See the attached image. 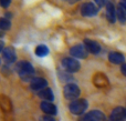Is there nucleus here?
I'll return each mask as SVG.
<instances>
[{
  "instance_id": "9b49d317",
  "label": "nucleus",
  "mask_w": 126,
  "mask_h": 121,
  "mask_svg": "<svg viewBox=\"0 0 126 121\" xmlns=\"http://www.w3.org/2000/svg\"><path fill=\"white\" fill-rule=\"evenodd\" d=\"M109 121H126V109L123 107H116L112 110Z\"/></svg>"
},
{
  "instance_id": "5701e85b",
  "label": "nucleus",
  "mask_w": 126,
  "mask_h": 121,
  "mask_svg": "<svg viewBox=\"0 0 126 121\" xmlns=\"http://www.w3.org/2000/svg\"><path fill=\"white\" fill-rule=\"evenodd\" d=\"M6 48V43H4L3 40H0V53L3 51V49Z\"/></svg>"
},
{
  "instance_id": "0eeeda50",
  "label": "nucleus",
  "mask_w": 126,
  "mask_h": 121,
  "mask_svg": "<svg viewBox=\"0 0 126 121\" xmlns=\"http://www.w3.org/2000/svg\"><path fill=\"white\" fill-rule=\"evenodd\" d=\"M78 121H106V117L100 110H91L79 118Z\"/></svg>"
},
{
  "instance_id": "4be33fe9",
  "label": "nucleus",
  "mask_w": 126,
  "mask_h": 121,
  "mask_svg": "<svg viewBox=\"0 0 126 121\" xmlns=\"http://www.w3.org/2000/svg\"><path fill=\"white\" fill-rule=\"evenodd\" d=\"M94 2H95V4L98 7V8H102V7L106 6V0H94Z\"/></svg>"
},
{
  "instance_id": "4468645a",
  "label": "nucleus",
  "mask_w": 126,
  "mask_h": 121,
  "mask_svg": "<svg viewBox=\"0 0 126 121\" xmlns=\"http://www.w3.org/2000/svg\"><path fill=\"white\" fill-rule=\"evenodd\" d=\"M109 61L113 64H124L125 57L121 52L117 51H112L109 53Z\"/></svg>"
},
{
  "instance_id": "6ab92c4d",
  "label": "nucleus",
  "mask_w": 126,
  "mask_h": 121,
  "mask_svg": "<svg viewBox=\"0 0 126 121\" xmlns=\"http://www.w3.org/2000/svg\"><path fill=\"white\" fill-rule=\"evenodd\" d=\"M11 21L9 19H7V18L2 17L0 18V30L3 31V32H6V31H9L11 29Z\"/></svg>"
},
{
  "instance_id": "f03ea898",
  "label": "nucleus",
  "mask_w": 126,
  "mask_h": 121,
  "mask_svg": "<svg viewBox=\"0 0 126 121\" xmlns=\"http://www.w3.org/2000/svg\"><path fill=\"white\" fill-rule=\"evenodd\" d=\"M87 108H89V101L83 98H79L74 101H71L69 104L70 112L74 116H81V117L85 115Z\"/></svg>"
},
{
  "instance_id": "a878e982",
  "label": "nucleus",
  "mask_w": 126,
  "mask_h": 121,
  "mask_svg": "<svg viewBox=\"0 0 126 121\" xmlns=\"http://www.w3.org/2000/svg\"><path fill=\"white\" fill-rule=\"evenodd\" d=\"M120 6L122 7L123 9L126 11V0H121V2H120Z\"/></svg>"
},
{
  "instance_id": "20e7f679",
  "label": "nucleus",
  "mask_w": 126,
  "mask_h": 121,
  "mask_svg": "<svg viewBox=\"0 0 126 121\" xmlns=\"http://www.w3.org/2000/svg\"><path fill=\"white\" fill-rule=\"evenodd\" d=\"M61 66L66 72L69 73H75L81 69V63L78 59L73 57H65L62 59Z\"/></svg>"
},
{
  "instance_id": "9d476101",
  "label": "nucleus",
  "mask_w": 126,
  "mask_h": 121,
  "mask_svg": "<svg viewBox=\"0 0 126 121\" xmlns=\"http://www.w3.org/2000/svg\"><path fill=\"white\" fill-rule=\"evenodd\" d=\"M83 44H84V47L86 48L87 52L92 53V55H98V53L101 52V50H102L101 44L98 43L97 41H95V40L87 39L86 38V39L83 40Z\"/></svg>"
},
{
  "instance_id": "b1692460",
  "label": "nucleus",
  "mask_w": 126,
  "mask_h": 121,
  "mask_svg": "<svg viewBox=\"0 0 126 121\" xmlns=\"http://www.w3.org/2000/svg\"><path fill=\"white\" fill-rule=\"evenodd\" d=\"M121 72H122L123 75L126 77V63L122 64V67H121Z\"/></svg>"
},
{
  "instance_id": "2eb2a0df",
  "label": "nucleus",
  "mask_w": 126,
  "mask_h": 121,
  "mask_svg": "<svg viewBox=\"0 0 126 121\" xmlns=\"http://www.w3.org/2000/svg\"><path fill=\"white\" fill-rule=\"evenodd\" d=\"M37 95L41 100H43V101H49V102H53V100H54V98H55L54 93H53V90L51 88L43 89L42 91L38 92Z\"/></svg>"
},
{
  "instance_id": "aec40b11",
  "label": "nucleus",
  "mask_w": 126,
  "mask_h": 121,
  "mask_svg": "<svg viewBox=\"0 0 126 121\" xmlns=\"http://www.w3.org/2000/svg\"><path fill=\"white\" fill-rule=\"evenodd\" d=\"M11 3H12V0H0V7L3 9L9 8Z\"/></svg>"
},
{
  "instance_id": "c85d7f7f",
  "label": "nucleus",
  "mask_w": 126,
  "mask_h": 121,
  "mask_svg": "<svg viewBox=\"0 0 126 121\" xmlns=\"http://www.w3.org/2000/svg\"><path fill=\"white\" fill-rule=\"evenodd\" d=\"M66 1H74V0H66Z\"/></svg>"
},
{
  "instance_id": "7ed1b4c3",
  "label": "nucleus",
  "mask_w": 126,
  "mask_h": 121,
  "mask_svg": "<svg viewBox=\"0 0 126 121\" xmlns=\"http://www.w3.org/2000/svg\"><path fill=\"white\" fill-rule=\"evenodd\" d=\"M63 96L66 100L69 101H74V100L79 99L81 96V89L76 83L70 82L66 83L63 88Z\"/></svg>"
},
{
  "instance_id": "f8f14e48",
  "label": "nucleus",
  "mask_w": 126,
  "mask_h": 121,
  "mask_svg": "<svg viewBox=\"0 0 126 121\" xmlns=\"http://www.w3.org/2000/svg\"><path fill=\"white\" fill-rule=\"evenodd\" d=\"M40 109L42 112H44L48 116H57L58 113V108L53 102H49V101H41L40 103Z\"/></svg>"
},
{
  "instance_id": "393cba45",
  "label": "nucleus",
  "mask_w": 126,
  "mask_h": 121,
  "mask_svg": "<svg viewBox=\"0 0 126 121\" xmlns=\"http://www.w3.org/2000/svg\"><path fill=\"white\" fill-rule=\"evenodd\" d=\"M12 13L11 12H9V11H7L6 13H4V18H7V19H9V20H11V18H12Z\"/></svg>"
},
{
  "instance_id": "ddd939ff",
  "label": "nucleus",
  "mask_w": 126,
  "mask_h": 121,
  "mask_svg": "<svg viewBox=\"0 0 126 121\" xmlns=\"http://www.w3.org/2000/svg\"><path fill=\"white\" fill-rule=\"evenodd\" d=\"M105 9H106V18L111 23H115L117 18H116V8L114 6V3L112 1H107L106 6H105Z\"/></svg>"
},
{
  "instance_id": "dca6fc26",
  "label": "nucleus",
  "mask_w": 126,
  "mask_h": 121,
  "mask_svg": "<svg viewBox=\"0 0 126 121\" xmlns=\"http://www.w3.org/2000/svg\"><path fill=\"white\" fill-rule=\"evenodd\" d=\"M34 53H35L37 57L44 58L50 53V50H49L48 46H46V44H39V46H37V48H35Z\"/></svg>"
},
{
  "instance_id": "f3484780",
  "label": "nucleus",
  "mask_w": 126,
  "mask_h": 121,
  "mask_svg": "<svg viewBox=\"0 0 126 121\" xmlns=\"http://www.w3.org/2000/svg\"><path fill=\"white\" fill-rule=\"evenodd\" d=\"M0 108L3 111H10L12 109V104L9 98L4 97V96H0Z\"/></svg>"
},
{
  "instance_id": "1a4fd4ad",
  "label": "nucleus",
  "mask_w": 126,
  "mask_h": 121,
  "mask_svg": "<svg viewBox=\"0 0 126 121\" xmlns=\"http://www.w3.org/2000/svg\"><path fill=\"white\" fill-rule=\"evenodd\" d=\"M70 55H71V57L79 60V59H86L89 52H87L86 48L84 47V44L78 43V44H74L73 47H71V49H70Z\"/></svg>"
},
{
  "instance_id": "39448f33",
  "label": "nucleus",
  "mask_w": 126,
  "mask_h": 121,
  "mask_svg": "<svg viewBox=\"0 0 126 121\" xmlns=\"http://www.w3.org/2000/svg\"><path fill=\"white\" fill-rule=\"evenodd\" d=\"M1 58L6 64L11 66V64L16 63V61H17V52H16V49L13 48L12 46H7L6 48L3 49V51L1 52Z\"/></svg>"
},
{
  "instance_id": "f257e3e1",
  "label": "nucleus",
  "mask_w": 126,
  "mask_h": 121,
  "mask_svg": "<svg viewBox=\"0 0 126 121\" xmlns=\"http://www.w3.org/2000/svg\"><path fill=\"white\" fill-rule=\"evenodd\" d=\"M15 71L18 73V76L20 77V79L22 81H26L30 83L31 80L34 77V68H33L32 63L27 60H20L15 64Z\"/></svg>"
},
{
  "instance_id": "412c9836",
  "label": "nucleus",
  "mask_w": 126,
  "mask_h": 121,
  "mask_svg": "<svg viewBox=\"0 0 126 121\" xmlns=\"http://www.w3.org/2000/svg\"><path fill=\"white\" fill-rule=\"evenodd\" d=\"M40 121H57L55 118L53 116H48V115H44L42 117H40Z\"/></svg>"
},
{
  "instance_id": "cd10ccee",
  "label": "nucleus",
  "mask_w": 126,
  "mask_h": 121,
  "mask_svg": "<svg viewBox=\"0 0 126 121\" xmlns=\"http://www.w3.org/2000/svg\"><path fill=\"white\" fill-rule=\"evenodd\" d=\"M1 62H2V58H1V56H0V66H1Z\"/></svg>"
},
{
  "instance_id": "6e6552de",
  "label": "nucleus",
  "mask_w": 126,
  "mask_h": 121,
  "mask_svg": "<svg viewBox=\"0 0 126 121\" xmlns=\"http://www.w3.org/2000/svg\"><path fill=\"white\" fill-rule=\"evenodd\" d=\"M29 88H30V90L32 91V92L38 93V92H40V91H42L43 89L48 88V80L42 77H35L31 80Z\"/></svg>"
},
{
  "instance_id": "bb28decb",
  "label": "nucleus",
  "mask_w": 126,
  "mask_h": 121,
  "mask_svg": "<svg viewBox=\"0 0 126 121\" xmlns=\"http://www.w3.org/2000/svg\"><path fill=\"white\" fill-rule=\"evenodd\" d=\"M3 37H4V32L0 30V40H1V38H3Z\"/></svg>"
},
{
  "instance_id": "a211bd4d",
  "label": "nucleus",
  "mask_w": 126,
  "mask_h": 121,
  "mask_svg": "<svg viewBox=\"0 0 126 121\" xmlns=\"http://www.w3.org/2000/svg\"><path fill=\"white\" fill-rule=\"evenodd\" d=\"M116 18L122 24L126 23V11L121 6H118L116 8Z\"/></svg>"
},
{
  "instance_id": "423d86ee",
  "label": "nucleus",
  "mask_w": 126,
  "mask_h": 121,
  "mask_svg": "<svg viewBox=\"0 0 126 121\" xmlns=\"http://www.w3.org/2000/svg\"><path fill=\"white\" fill-rule=\"evenodd\" d=\"M98 7L94 2H84L80 8V12L83 17H95L98 13Z\"/></svg>"
}]
</instances>
